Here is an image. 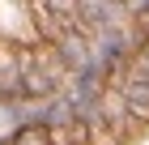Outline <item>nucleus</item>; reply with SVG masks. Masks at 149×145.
<instances>
[{
	"mask_svg": "<svg viewBox=\"0 0 149 145\" xmlns=\"http://www.w3.org/2000/svg\"><path fill=\"white\" fill-rule=\"evenodd\" d=\"M4 145H13V141H4Z\"/></svg>",
	"mask_w": 149,
	"mask_h": 145,
	"instance_id": "obj_7",
	"label": "nucleus"
},
{
	"mask_svg": "<svg viewBox=\"0 0 149 145\" xmlns=\"http://www.w3.org/2000/svg\"><path fill=\"white\" fill-rule=\"evenodd\" d=\"M111 90L124 98V107L136 115L141 124H149V81H141L136 73H128L124 64H115V73H111Z\"/></svg>",
	"mask_w": 149,
	"mask_h": 145,
	"instance_id": "obj_1",
	"label": "nucleus"
},
{
	"mask_svg": "<svg viewBox=\"0 0 149 145\" xmlns=\"http://www.w3.org/2000/svg\"><path fill=\"white\" fill-rule=\"evenodd\" d=\"M85 124H90V145H124V137L115 132V128H111V124H107L98 111L85 115Z\"/></svg>",
	"mask_w": 149,
	"mask_h": 145,
	"instance_id": "obj_5",
	"label": "nucleus"
},
{
	"mask_svg": "<svg viewBox=\"0 0 149 145\" xmlns=\"http://www.w3.org/2000/svg\"><path fill=\"white\" fill-rule=\"evenodd\" d=\"M124 68H128V73H136L141 81H149V56H145V51H128Z\"/></svg>",
	"mask_w": 149,
	"mask_h": 145,
	"instance_id": "obj_6",
	"label": "nucleus"
},
{
	"mask_svg": "<svg viewBox=\"0 0 149 145\" xmlns=\"http://www.w3.org/2000/svg\"><path fill=\"white\" fill-rule=\"evenodd\" d=\"M22 81H26V68H22V43H0V98H22Z\"/></svg>",
	"mask_w": 149,
	"mask_h": 145,
	"instance_id": "obj_3",
	"label": "nucleus"
},
{
	"mask_svg": "<svg viewBox=\"0 0 149 145\" xmlns=\"http://www.w3.org/2000/svg\"><path fill=\"white\" fill-rule=\"evenodd\" d=\"M94 111L102 115V120H107V124H111L115 132L124 137V141H128V137H136V132H141V128H145V124H141V120H136V115H132V111H128V107H124V98H119V94H115V90H111V85H107V90H102V98H98V107H94Z\"/></svg>",
	"mask_w": 149,
	"mask_h": 145,
	"instance_id": "obj_2",
	"label": "nucleus"
},
{
	"mask_svg": "<svg viewBox=\"0 0 149 145\" xmlns=\"http://www.w3.org/2000/svg\"><path fill=\"white\" fill-rule=\"evenodd\" d=\"M51 47L60 51V60H64L68 68H85L90 64V34L85 30H68L60 43H51Z\"/></svg>",
	"mask_w": 149,
	"mask_h": 145,
	"instance_id": "obj_4",
	"label": "nucleus"
}]
</instances>
